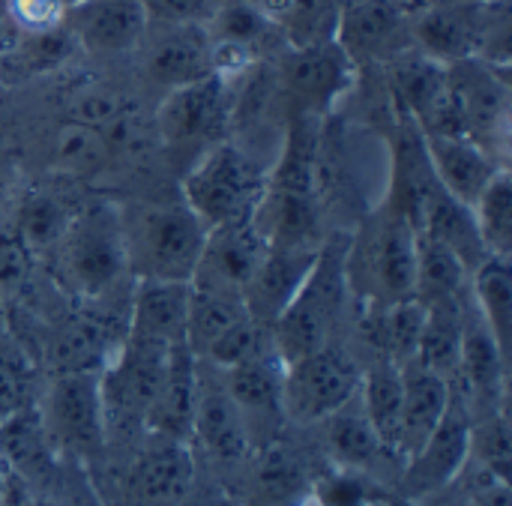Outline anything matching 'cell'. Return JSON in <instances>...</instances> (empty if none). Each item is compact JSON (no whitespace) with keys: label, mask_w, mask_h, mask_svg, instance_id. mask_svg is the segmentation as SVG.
<instances>
[{"label":"cell","mask_w":512,"mask_h":506,"mask_svg":"<svg viewBox=\"0 0 512 506\" xmlns=\"http://www.w3.org/2000/svg\"><path fill=\"white\" fill-rule=\"evenodd\" d=\"M417 225L387 198L360 222L345 246L348 291L360 303H396L414 297Z\"/></svg>","instance_id":"1"},{"label":"cell","mask_w":512,"mask_h":506,"mask_svg":"<svg viewBox=\"0 0 512 506\" xmlns=\"http://www.w3.org/2000/svg\"><path fill=\"white\" fill-rule=\"evenodd\" d=\"M123 243L126 264L135 279L192 282L204 243L207 225L180 201H153L123 210Z\"/></svg>","instance_id":"2"},{"label":"cell","mask_w":512,"mask_h":506,"mask_svg":"<svg viewBox=\"0 0 512 506\" xmlns=\"http://www.w3.org/2000/svg\"><path fill=\"white\" fill-rule=\"evenodd\" d=\"M345 246L348 237L324 240L312 273L270 324V342L285 366L330 345L351 294L345 279Z\"/></svg>","instance_id":"3"},{"label":"cell","mask_w":512,"mask_h":506,"mask_svg":"<svg viewBox=\"0 0 512 506\" xmlns=\"http://www.w3.org/2000/svg\"><path fill=\"white\" fill-rule=\"evenodd\" d=\"M270 168L234 141H219L204 150L183 174L180 192L189 210L213 228L249 222L267 192Z\"/></svg>","instance_id":"4"},{"label":"cell","mask_w":512,"mask_h":506,"mask_svg":"<svg viewBox=\"0 0 512 506\" xmlns=\"http://www.w3.org/2000/svg\"><path fill=\"white\" fill-rule=\"evenodd\" d=\"M54 252L63 270V282L75 297H108L129 273L120 207L114 201L81 204Z\"/></svg>","instance_id":"5"},{"label":"cell","mask_w":512,"mask_h":506,"mask_svg":"<svg viewBox=\"0 0 512 506\" xmlns=\"http://www.w3.org/2000/svg\"><path fill=\"white\" fill-rule=\"evenodd\" d=\"M360 66L345 54L336 39L312 45H288L273 75L285 117L306 114L327 120L336 105L354 90Z\"/></svg>","instance_id":"6"},{"label":"cell","mask_w":512,"mask_h":506,"mask_svg":"<svg viewBox=\"0 0 512 506\" xmlns=\"http://www.w3.org/2000/svg\"><path fill=\"white\" fill-rule=\"evenodd\" d=\"M231 108H234V84L207 75L195 84L168 90L153 132L171 153H189V165L210 150L213 144L225 141L231 132Z\"/></svg>","instance_id":"7"},{"label":"cell","mask_w":512,"mask_h":506,"mask_svg":"<svg viewBox=\"0 0 512 506\" xmlns=\"http://www.w3.org/2000/svg\"><path fill=\"white\" fill-rule=\"evenodd\" d=\"M39 417L57 450L72 456H96L105 447L108 432L99 372H54Z\"/></svg>","instance_id":"8"},{"label":"cell","mask_w":512,"mask_h":506,"mask_svg":"<svg viewBox=\"0 0 512 506\" xmlns=\"http://www.w3.org/2000/svg\"><path fill=\"white\" fill-rule=\"evenodd\" d=\"M363 372L339 348L324 345L285 366L282 411L297 423H321L360 393Z\"/></svg>","instance_id":"9"},{"label":"cell","mask_w":512,"mask_h":506,"mask_svg":"<svg viewBox=\"0 0 512 506\" xmlns=\"http://www.w3.org/2000/svg\"><path fill=\"white\" fill-rule=\"evenodd\" d=\"M471 423H474V417H471L465 399L453 390L444 420L405 459L399 486L408 501H429L459 480V474L471 462Z\"/></svg>","instance_id":"10"},{"label":"cell","mask_w":512,"mask_h":506,"mask_svg":"<svg viewBox=\"0 0 512 506\" xmlns=\"http://www.w3.org/2000/svg\"><path fill=\"white\" fill-rule=\"evenodd\" d=\"M411 18L396 0H342L336 42L357 66L387 63L414 45Z\"/></svg>","instance_id":"11"},{"label":"cell","mask_w":512,"mask_h":506,"mask_svg":"<svg viewBox=\"0 0 512 506\" xmlns=\"http://www.w3.org/2000/svg\"><path fill=\"white\" fill-rule=\"evenodd\" d=\"M450 384L465 387V405L468 411L480 408L477 417L504 411L507 405V354L480 318V312L471 303V294L465 291V330H462V357L459 372ZM474 417V420H477Z\"/></svg>","instance_id":"12"},{"label":"cell","mask_w":512,"mask_h":506,"mask_svg":"<svg viewBox=\"0 0 512 506\" xmlns=\"http://www.w3.org/2000/svg\"><path fill=\"white\" fill-rule=\"evenodd\" d=\"M138 48L144 51L147 81L165 87V93L213 75L210 36L201 24H150Z\"/></svg>","instance_id":"13"},{"label":"cell","mask_w":512,"mask_h":506,"mask_svg":"<svg viewBox=\"0 0 512 506\" xmlns=\"http://www.w3.org/2000/svg\"><path fill=\"white\" fill-rule=\"evenodd\" d=\"M489 0H441L414 12L411 33L414 45L441 63H459L480 54L486 30Z\"/></svg>","instance_id":"14"},{"label":"cell","mask_w":512,"mask_h":506,"mask_svg":"<svg viewBox=\"0 0 512 506\" xmlns=\"http://www.w3.org/2000/svg\"><path fill=\"white\" fill-rule=\"evenodd\" d=\"M66 27L81 51L117 57L138 51L150 18L141 0H81L66 12Z\"/></svg>","instance_id":"15"},{"label":"cell","mask_w":512,"mask_h":506,"mask_svg":"<svg viewBox=\"0 0 512 506\" xmlns=\"http://www.w3.org/2000/svg\"><path fill=\"white\" fill-rule=\"evenodd\" d=\"M267 246L270 243L261 234V228L255 225V219L213 228V231H207V243H204V252H201L192 282L243 294V288L255 276L261 258L267 255Z\"/></svg>","instance_id":"16"},{"label":"cell","mask_w":512,"mask_h":506,"mask_svg":"<svg viewBox=\"0 0 512 506\" xmlns=\"http://www.w3.org/2000/svg\"><path fill=\"white\" fill-rule=\"evenodd\" d=\"M321 246H267V255L261 258L255 276L243 288L249 318L270 327L312 273Z\"/></svg>","instance_id":"17"},{"label":"cell","mask_w":512,"mask_h":506,"mask_svg":"<svg viewBox=\"0 0 512 506\" xmlns=\"http://www.w3.org/2000/svg\"><path fill=\"white\" fill-rule=\"evenodd\" d=\"M423 144L438 183L468 207L507 168V162H501L495 153L465 135L423 132Z\"/></svg>","instance_id":"18"},{"label":"cell","mask_w":512,"mask_h":506,"mask_svg":"<svg viewBox=\"0 0 512 506\" xmlns=\"http://www.w3.org/2000/svg\"><path fill=\"white\" fill-rule=\"evenodd\" d=\"M192 282H165V279H135L126 336L153 339V342H186Z\"/></svg>","instance_id":"19"},{"label":"cell","mask_w":512,"mask_h":506,"mask_svg":"<svg viewBox=\"0 0 512 506\" xmlns=\"http://www.w3.org/2000/svg\"><path fill=\"white\" fill-rule=\"evenodd\" d=\"M201 387V369L198 357L186 342L171 345L165 381L159 387L156 402L150 405L144 423L159 438L189 441L192 438V420H195V402Z\"/></svg>","instance_id":"20"},{"label":"cell","mask_w":512,"mask_h":506,"mask_svg":"<svg viewBox=\"0 0 512 506\" xmlns=\"http://www.w3.org/2000/svg\"><path fill=\"white\" fill-rule=\"evenodd\" d=\"M132 492L141 504L171 506L195 486V459L189 441L159 438L150 444L132 468Z\"/></svg>","instance_id":"21"},{"label":"cell","mask_w":512,"mask_h":506,"mask_svg":"<svg viewBox=\"0 0 512 506\" xmlns=\"http://www.w3.org/2000/svg\"><path fill=\"white\" fill-rule=\"evenodd\" d=\"M387 84L393 111L423 126L447 90V63L411 45L393 60H387Z\"/></svg>","instance_id":"22"},{"label":"cell","mask_w":512,"mask_h":506,"mask_svg":"<svg viewBox=\"0 0 512 506\" xmlns=\"http://www.w3.org/2000/svg\"><path fill=\"white\" fill-rule=\"evenodd\" d=\"M402 372V456L408 459L444 420L453 387L417 357L399 363Z\"/></svg>","instance_id":"23"},{"label":"cell","mask_w":512,"mask_h":506,"mask_svg":"<svg viewBox=\"0 0 512 506\" xmlns=\"http://www.w3.org/2000/svg\"><path fill=\"white\" fill-rule=\"evenodd\" d=\"M249 420L237 408V402L228 396L225 387H198L195 402V420H192V438L201 441V447L219 459V462H243L252 453V435Z\"/></svg>","instance_id":"24"},{"label":"cell","mask_w":512,"mask_h":506,"mask_svg":"<svg viewBox=\"0 0 512 506\" xmlns=\"http://www.w3.org/2000/svg\"><path fill=\"white\" fill-rule=\"evenodd\" d=\"M120 345L123 342L114 339L111 321L78 312L54 330L48 342V360L54 372H102Z\"/></svg>","instance_id":"25"},{"label":"cell","mask_w":512,"mask_h":506,"mask_svg":"<svg viewBox=\"0 0 512 506\" xmlns=\"http://www.w3.org/2000/svg\"><path fill=\"white\" fill-rule=\"evenodd\" d=\"M0 462L27 483H45L57 468V447L33 405L0 423Z\"/></svg>","instance_id":"26"},{"label":"cell","mask_w":512,"mask_h":506,"mask_svg":"<svg viewBox=\"0 0 512 506\" xmlns=\"http://www.w3.org/2000/svg\"><path fill=\"white\" fill-rule=\"evenodd\" d=\"M282 381L285 363L270 345L264 354L228 369V396L237 402L243 417H279L282 411Z\"/></svg>","instance_id":"27"},{"label":"cell","mask_w":512,"mask_h":506,"mask_svg":"<svg viewBox=\"0 0 512 506\" xmlns=\"http://www.w3.org/2000/svg\"><path fill=\"white\" fill-rule=\"evenodd\" d=\"M360 405L390 453L402 456V372L399 363L381 357L360 381Z\"/></svg>","instance_id":"28"},{"label":"cell","mask_w":512,"mask_h":506,"mask_svg":"<svg viewBox=\"0 0 512 506\" xmlns=\"http://www.w3.org/2000/svg\"><path fill=\"white\" fill-rule=\"evenodd\" d=\"M75 210L78 207H72L54 189H30L15 207L12 228L18 231V237L24 240L30 255L39 258V255H48L60 246L63 234L72 225Z\"/></svg>","instance_id":"29"},{"label":"cell","mask_w":512,"mask_h":506,"mask_svg":"<svg viewBox=\"0 0 512 506\" xmlns=\"http://www.w3.org/2000/svg\"><path fill=\"white\" fill-rule=\"evenodd\" d=\"M78 51L81 48H78L72 30L66 24H60V27L42 30V33H18L15 42H9L6 51L0 54V66L9 78L27 81L36 75L57 72Z\"/></svg>","instance_id":"30"},{"label":"cell","mask_w":512,"mask_h":506,"mask_svg":"<svg viewBox=\"0 0 512 506\" xmlns=\"http://www.w3.org/2000/svg\"><path fill=\"white\" fill-rule=\"evenodd\" d=\"M468 294L504 354H510L512 330V270L510 258L489 255L468 276Z\"/></svg>","instance_id":"31"},{"label":"cell","mask_w":512,"mask_h":506,"mask_svg":"<svg viewBox=\"0 0 512 506\" xmlns=\"http://www.w3.org/2000/svg\"><path fill=\"white\" fill-rule=\"evenodd\" d=\"M321 423H324L327 450L345 471H366L387 450L378 432L372 429L363 405H357V396Z\"/></svg>","instance_id":"32"},{"label":"cell","mask_w":512,"mask_h":506,"mask_svg":"<svg viewBox=\"0 0 512 506\" xmlns=\"http://www.w3.org/2000/svg\"><path fill=\"white\" fill-rule=\"evenodd\" d=\"M468 276L471 270L450 246L417 231V273H414L417 300H423L426 306L456 300L468 291Z\"/></svg>","instance_id":"33"},{"label":"cell","mask_w":512,"mask_h":506,"mask_svg":"<svg viewBox=\"0 0 512 506\" xmlns=\"http://www.w3.org/2000/svg\"><path fill=\"white\" fill-rule=\"evenodd\" d=\"M462 330H465V294L456 300L432 303L417 345V360L432 372L444 375L447 381H453L462 357Z\"/></svg>","instance_id":"34"},{"label":"cell","mask_w":512,"mask_h":506,"mask_svg":"<svg viewBox=\"0 0 512 506\" xmlns=\"http://www.w3.org/2000/svg\"><path fill=\"white\" fill-rule=\"evenodd\" d=\"M246 315L249 312H246L243 294L192 282L189 318H186V345L192 348L195 357H201L210 348V342H216L228 327H234Z\"/></svg>","instance_id":"35"},{"label":"cell","mask_w":512,"mask_h":506,"mask_svg":"<svg viewBox=\"0 0 512 506\" xmlns=\"http://www.w3.org/2000/svg\"><path fill=\"white\" fill-rule=\"evenodd\" d=\"M342 0H273L267 15L276 21L288 45H312L336 39Z\"/></svg>","instance_id":"36"},{"label":"cell","mask_w":512,"mask_h":506,"mask_svg":"<svg viewBox=\"0 0 512 506\" xmlns=\"http://www.w3.org/2000/svg\"><path fill=\"white\" fill-rule=\"evenodd\" d=\"M111 159L105 135L84 123H63L51 141V165L66 177H96Z\"/></svg>","instance_id":"37"},{"label":"cell","mask_w":512,"mask_h":506,"mask_svg":"<svg viewBox=\"0 0 512 506\" xmlns=\"http://www.w3.org/2000/svg\"><path fill=\"white\" fill-rule=\"evenodd\" d=\"M474 225L489 255L510 258L512 255V180L510 168H504L471 204Z\"/></svg>","instance_id":"38"},{"label":"cell","mask_w":512,"mask_h":506,"mask_svg":"<svg viewBox=\"0 0 512 506\" xmlns=\"http://www.w3.org/2000/svg\"><path fill=\"white\" fill-rule=\"evenodd\" d=\"M471 459L480 462L483 474L510 483L512 441L507 411H495L471 423Z\"/></svg>","instance_id":"39"},{"label":"cell","mask_w":512,"mask_h":506,"mask_svg":"<svg viewBox=\"0 0 512 506\" xmlns=\"http://www.w3.org/2000/svg\"><path fill=\"white\" fill-rule=\"evenodd\" d=\"M270 345H273L270 342V327H264L255 318L246 315L243 321L228 327L216 342H210V348L198 360H207V363H213V366L228 372V369H234V366L264 354Z\"/></svg>","instance_id":"40"},{"label":"cell","mask_w":512,"mask_h":506,"mask_svg":"<svg viewBox=\"0 0 512 506\" xmlns=\"http://www.w3.org/2000/svg\"><path fill=\"white\" fill-rule=\"evenodd\" d=\"M300 480H303V471H300V462L288 453V450H279V447H270L261 459H258V486L267 498H291L297 495L300 489Z\"/></svg>","instance_id":"41"},{"label":"cell","mask_w":512,"mask_h":506,"mask_svg":"<svg viewBox=\"0 0 512 506\" xmlns=\"http://www.w3.org/2000/svg\"><path fill=\"white\" fill-rule=\"evenodd\" d=\"M33 255L12 228V222H0V294L21 291L33 276Z\"/></svg>","instance_id":"42"},{"label":"cell","mask_w":512,"mask_h":506,"mask_svg":"<svg viewBox=\"0 0 512 506\" xmlns=\"http://www.w3.org/2000/svg\"><path fill=\"white\" fill-rule=\"evenodd\" d=\"M18 33H42L66 24V0H3Z\"/></svg>","instance_id":"43"},{"label":"cell","mask_w":512,"mask_h":506,"mask_svg":"<svg viewBox=\"0 0 512 506\" xmlns=\"http://www.w3.org/2000/svg\"><path fill=\"white\" fill-rule=\"evenodd\" d=\"M150 24H207L222 0H141Z\"/></svg>","instance_id":"44"},{"label":"cell","mask_w":512,"mask_h":506,"mask_svg":"<svg viewBox=\"0 0 512 506\" xmlns=\"http://www.w3.org/2000/svg\"><path fill=\"white\" fill-rule=\"evenodd\" d=\"M27 369L18 357L0 354V423L27 408Z\"/></svg>","instance_id":"45"},{"label":"cell","mask_w":512,"mask_h":506,"mask_svg":"<svg viewBox=\"0 0 512 506\" xmlns=\"http://www.w3.org/2000/svg\"><path fill=\"white\" fill-rule=\"evenodd\" d=\"M471 506H512L510 483H507V480H498V477L483 474V483H480V489L474 492Z\"/></svg>","instance_id":"46"},{"label":"cell","mask_w":512,"mask_h":506,"mask_svg":"<svg viewBox=\"0 0 512 506\" xmlns=\"http://www.w3.org/2000/svg\"><path fill=\"white\" fill-rule=\"evenodd\" d=\"M171 506H231V501L225 495L213 492V489H195L192 486L183 498H177Z\"/></svg>","instance_id":"47"},{"label":"cell","mask_w":512,"mask_h":506,"mask_svg":"<svg viewBox=\"0 0 512 506\" xmlns=\"http://www.w3.org/2000/svg\"><path fill=\"white\" fill-rule=\"evenodd\" d=\"M396 3H402V6L414 15V12H420V9H426V6H435V3H441V0H396Z\"/></svg>","instance_id":"48"},{"label":"cell","mask_w":512,"mask_h":506,"mask_svg":"<svg viewBox=\"0 0 512 506\" xmlns=\"http://www.w3.org/2000/svg\"><path fill=\"white\" fill-rule=\"evenodd\" d=\"M6 495H9V474H6V465L0 462V504L6 501Z\"/></svg>","instance_id":"49"},{"label":"cell","mask_w":512,"mask_h":506,"mask_svg":"<svg viewBox=\"0 0 512 506\" xmlns=\"http://www.w3.org/2000/svg\"><path fill=\"white\" fill-rule=\"evenodd\" d=\"M6 174H9V165H6V159L0 156V201H3V195H6Z\"/></svg>","instance_id":"50"},{"label":"cell","mask_w":512,"mask_h":506,"mask_svg":"<svg viewBox=\"0 0 512 506\" xmlns=\"http://www.w3.org/2000/svg\"><path fill=\"white\" fill-rule=\"evenodd\" d=\"M27 506H54V504H45V501H36V504H27Z\"/></svg>","instance_id":"51"},{"label":"cell","mask_w":512,"mask_h":506,"mask_svg":"<svg viewBox=\"0 0 512 506\" xmlns=\"http://www.w3.org/2000/svg\"><path fill=\"white\" fill-rule=\"evenodd\" d=\"M75 3H81V0H66V6H69V9H72Z\"/></svg>","instance_id":"52"},{"label":"cell","mask_w":512,"mask_h":506,"mask_svg":"<svg viewBox=\"0 0 512 506\" xmlns=\"http://www.w3.org/2000/svg\"><path fill=\"white\" fill-rule=\"evenodd\" d=\"M480 3H486V0H480Z\"/></svg>","instance_id":"53"}]
</instances>
